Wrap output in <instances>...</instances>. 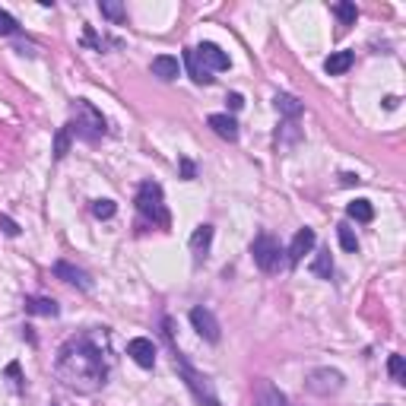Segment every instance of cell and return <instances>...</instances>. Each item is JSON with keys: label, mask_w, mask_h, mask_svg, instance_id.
Returning a JSON list of instances; mask_svg holds the SVG:
<instances>
[{"label": "cell", "mask_w": 406, "mask_h": 406, "mask_svg": "<svg viewBox=\"0 0 406 406\" xmlns=\"http://www.w3.org/2000/svg\"><path fill=\"white\" fill-rule=\"evenodd\" d=\"M58 378L67 384L70 391L92 394L98 391L108 378V365L102 346L92 337H70L64 346L58 349V365H54Z\"/></svg>", "instance_id": "obj_1"}, {"label": "cell", "mask_w": 406, "mask_h": 406, "mask_svg": "<svg viewBox=\"0 0 406 406\" xmlns=\"http://www.w3.org/2000/svg\"><path fill=\"white\" fill-rule=\"evenodd\" d=\"M73 130L83 140H98V136H105V118H102V112H98L92 102H86V98H76L73 102Z\"/></svg>", "instance_id": "obj_2"}, {"label": "cell", "mask_w": 406, "mask_h": 406, "mask_svg": "<svg viewBox=\"0 0 406 406\" xmlns=\"http://www.w3.org/2000/svg\"><path fill=\"white\" fill-rule=\"evenodd\" d=\"M136 210L143 213L146 219H152L156 226L168 229V210H166V197L156 181H143L140 191H136Z\"/></svg>", "instance_id": "obj_3"}, {"label": "cell", "mask_w": 406, "mask_h": 406, "mask_svg": "<svg viewBox=\"0 0 406 406\" xmlns=\"http://www.w3.org/2000/svg\"><path fill=\"white\" fill-rule=\"evenodd\" d=\"M168 343H172V339H168ZM172 353H175V365H178V371L184 375V381H188V387L194 391V397H197V400H203L206 406H219V400H216V394H213L210 381H206V378H203L200 371L191 369L188 359H184V355L178 353V346H175V343H172Z\"/></svg>", "instance_id": "obj_4"}, {"label": "cell", "mask_w": 406, "mask_h": 406, "mask_svg": "<svg viewBox=\"0 0 406 406\" xmlns=\"http://www.w3.org/2000/svg\"><path fill=\"white\" fill-rule=\"evenodd\" d=\"M343 384H346V378H343V371L337 369H311L308 375H305V387H308L315 397H330V394H339L343 391Z\"/></svg>", "instance_id": "obj_5"}, {"label": "cell", "mask_w": 406, "mask_h": 406, "mask_svg": "<svg viewBox=\"0 0 406 406\" xmlns=\"http://www.w3.org/2000/svg\"><path fill=\"white\" fill-rule=\"evenodd\" d=\"M251 254H254V263L261 267L263 273H273L279 270V241L273 235H257L254 245H251Z\"/></svg>", "instance_id": "obj_6"}, {"label": "cell", "mask_w": 406, "mask_h": 406, "mask_svg": "<svg viewBox=\"0 0 406 406\" xmlns=\"http://www.w3.org/2000/svg\"><path fill=\"white\" fill-rule=\"evenodd\" d=\"M191 324H194V330L200 333L206 343H219V321L216 315H213L210 308H203V305H197V308H191Z\"/></svg>", "instance_id": "obj_7"}, {"label": "cell", "mask_w": 406, "mask_h": 406, "mask_svg": "<svg viewBox=\"0 0 406 406\" xmlns=\"http://www.w3.org/2000/svg\"><path fill=\"white\" fill-rule=\"evenodd\" d=\"M194 51H197L200 64H203L206 70H210V73H213V70H229V67H232V60H229V54L222 51L219 45H213V42H203L200 48H194Z\"/></svg>", "instance_id": "obj_8"}, {"label": "cell", "mask_w": 406, "mask_h": 406, "mask_svg": "<svg viewBox=\"0 0 406 406\" xmlns=\"http://www.w3.org/2000/svg\"><path fill=\"white\" fill-rule=\"evenodd\" d=\"M127 355L140 365V369H152L156 365V346H152V339L146 337H134L127 343Z\"/></svg>", "instance_id": "obj_9"}, {"label": "cell", "mask_w": 406, "mask_h": 406, "mask_svg": "<svg viewBox=\"0 0 406 406\" xmlns=\"http://www.w3.org/2000/svg\"><path fill=\"white\" fill-rule=\"evenodd\" d=\"M254 406H289L286 394L279 391L273 381H257V391H254Z\"/></svg>", "instance_id": "obj_10"}, {"label": "cell", "mask_w": 406, "mask_h": 406, "mask_svg": "<svg viewBox=\"0 0 406 406\" xmlns=\"http://www.w3.org/2000/svg\"><path fill=\"white\" fill-rule=\"evenodd\" d=\"M315 241H317L315 229H308V226L299 229V232H295V238H292V245H289V263H299L301 257L315 248Z\"/></svg>", "instance_id": "obj_11"}, {"label": "cell", "mask_w": 406, "mask_h": 406, "mask_svg": "<svg viewBox=\"0 0 406 406\" xmlns=\"http://www.w3.org/2000/svg\"><path fill=\"white\" fill-rule=\"evenodd\" d=\"M54 276H60L64 283H73V286H80V289H92V279L86 276L80 267H73V263H67V261L54 263Z\"/></svg>", "instance_id": "obj_12"}, {"label": "cell", "mask_w": 406, "mask_h": 406, "mask_svg": "<svg viewBox=\"0 0 406 406\" xmlns=\"http://www.w3.org/2000/svg\"><path fill=\"white\" fill-rule=\"evenodd\" d=\"M206 124L213 127V134L222 136V140H229V143H235V140H238V121L229 118V114H210V118H206Z\"/></svg>", "instance_id": "obj_13"}, {"label": "cell", "mask_w": 406, "mask_h": 406, "mask_svg": "<svg viewBox=\"0 0 406 406\" xmlns=\"http://www.w3.org/2000/svg\"><path fill=\"white\" fill-rule=\"evenodd\" d=\"M152 76H159L162 83L178 80V58H172V54H159V58H152Z\"/></svg>", "instance_id": "obj_14"}, {"label": "cell", "mask_w": 406, "mask_h": 406, "mask_svg": "<svg viewBox=\"0 0 406 406\" xmlns=\"http://www.w3.org/2000/svg\"><path fill=\"white\" fill-rule=\"evenodd\" d=\"M184 67H188V73H191V80H194V83H200V86H210L213 83V73L200 64V58H197L194 48H188V51H184Z\"/></svg>", "instance_id": "obj_15"}, {"label": "cell", "mask_w": 406, "mask_h": 406, "mask_svg": "<svg viewBox=\"0 0 406 406\" xmlns=\"http://www.w3.org/2000/svg\"><path fill=\"white\" fill-rule=\"evenodd\" d=\"M353 60H355L353 51H333L330 58L324 60V70H327L330 76H339V73H346V70L353 67Z\"/></svg>", "instance_id": "obj_16"}, {"label": "cell", "mask_w": 406, "mask_h": 406, "mask_svg": "<svg viewBox=\"0 0 406 406\" xmlns=\"http://www.w3.org/2000/svg\"><path fill=\"white\" fill-rule=\"evenodd\" d=\"M210 241H213V226H197V232L191 235V251H194L197 261H203V257H206Z\"/></svg>", "instance_id": "obj_17"}, {"label": "cell", "mask_w": 406, "mask_h": 406, "mask_svg": "<svg viewBox=\"0 0 406 406\" xmlns=\"http://www.w3.org/2000/svg\"><path fill=\"white\" fill-rule=\"evenodd\" d=\"M273 105H276V112L283 114V118H299L301 114V102L295 96H289V92H279L276 98H273Z\"/></svg>", "instance_id": "obj_18"}, {"label": "cell", "mask_w": 406, "mask_h": 406, "mask_svg": "<svg viewBox=\"0 0 406 406\" xmlns=\"http://www.w3.org/2000/svg\"><path fill=\"white\" fill-rule=\"evenodd\" d=\"M26 311L29 315H42V317H54L60 308L54 299H26Z\"/></svg>", "instance_id": "obj_19"}, {"label": "cell", "mask_w": 406, "mask_h": 406, "mask_svg": "<svg viewBox=\"0 0 406 406\" xmlns=\"http://www.w3.org/2000/svg\"><path fill=\"white\" fill-rule=\"evenodd\" d=\"M311 273H315V276H321V279H330V276H333V257H330V248L317 251L315 263H311Z\"/></svg>", "instance_id": "obj_20"}, {"label": "cell", "mask_w": 406, "mask_h": 406, "mask_svg": "<svg viewBox=\"0 0 406 406\" xmlns=\"http://www.w3.org/2000/svg\"><path fill=\"white\" fill-rule=\"evenodd\" d=\"M346 216L355 219V222H371V219H375V206H371L369 200H353L346 206Z\"/></svg>", "instance_id": "obj_21"}, {"label": "cell", "mask_w": 406, "mask_h": 406, "mask_svg": "<svg viewBox=\"0 0 406 406\" xmlns=\"http://www.w3.org/2000/svg\"><path fill=\"white\" fill-rule=\"evenodd\" d=\"M98 10H102V16H108L112 23H124V19H127V10H124V3H118V0H102Z\"/></svg>", "instance_id": "obj_22"}, {"label": "cell", "mask_w": 406, "mask_h": 406, "mask_svg": "<svg viewBox=\"0 0 406 406\" xmlns=\"http://www.w3.org/2000/svg\"><path fill=\"white\" fill-rule=\"evenodd\" d=\"M337 235H339V245H343V251H349V254H355L359 251V238H355V232L343 222V226H337Z\"/></svg>", "instance_id": "obj_23"}, {"label": "cell", "mask_w": 406, "mask_h": 406, "mask_svg": "<svg viewBox=\"0 0 406 406\" xmlns=\"http://www.w3.org/2000/svg\"><path fill=\"white\" fill-rule=\"evenodd\" d=\"M333 13L339 16V23H343V26H353V23H355V16H359V10H355V3L343 0V3H337V7H333Z\"/></svg>", "instance_id": "obj_24"}, {"label": "cell", "mask_w": 406, "mask_h": 406, "mask_svg": "<svg viewBox=\"0 0 406 406\" xmlns=\"http://www.w3.org/2000/svg\"><path fill=\"white\" fill-rule=\"evenodd\" d=\"M70 152V130L60 127L58 134H54V159H64Z\"/></svg>", "instance_id": "obj_25"}, {"label": "cell", "mask_w": 406, "mask_h": 406, "mask_svg": "<svg viewBox=\"0 0 406 406\" xmlns=\"http://www.w3.org/2000/svg\"><path fill=\"white\" fill-rule=\"evenodd\" d=\"M387 371H391V378L397 384H403L406 381V362H403V355H391V359H387Z\"/></svg>", "instance_id": "obj_26"}, {"label": "cell", "mask_w": 406, "mask_h": 406, "mask_svg": "<svg viewBox=\"0 0 406 406\" xmlns=\"http://www.w3.org/2000/svg\"><path fill=\"white\" fill-rule=\"evenodd\" d=\"M16 32H19V23H16L7 10H0V35H16Z\"/></svg>", "instance_id": "obj_27"}, {"label": "cell", "mask_w": 406, "mask_h": 406, "mask_svg": "<svg viewBox=\"0 0 406 406\" xmlns=\"http://www.w3.org/2000/svg\"><path fill=\"white\" fill-rule=\"evenodd\" d=\"M114 210H118V206H114V200H96V203H92V213H96L98 219H112Z\"/></svg>", "instance_id": "obj_28"}, {"label": "cell", "mask_w": 406, "mask_h": 406, "mask_svg": "<svg viewBox=\"0 0 406 406\" xmlns=\"http://www.w3.org/2000/svg\"><path fill=\"white\" fill-rule=\"evenodd\" d=\"M0 229H3V235H10V238H16V235H19V226H16L10 216H3V213H0Z\"/></svg>", "instance_id": "obj_29"}, {"label": "cell", "mask_w": 406, "mask_h": 406, "mask_svg": "<svg viewBox=\"0 0 406 406\" xmlns=\"http://www.w3.org/2000/svg\"><path fill=\"white\" fill-rule=\"evenodd\" d=\"M7 378H13L16 387H23V375H19V365H16V362H10L7 365Z\"/></svg>", "instance_id": "obj_30"}, {"label": "cell", "mask_w": 406, "mask_h": 406, "mask_svg": "<svg viewBox=\"0 0 406 406\" xmlns=\"http://www.w3.org/2000/svg\"><path fill=\"white\" fill-rule=\"evenodd\" d=\"M226 102H229V108H232V112H238V108H245V98H241L238 92H232V96H229Z\"/></svg>", "instance_id": "obj_31"}, {"label": "cell", "mask_w": 406, "mask_h": 406, "mask_svg": "<svg viewBox=\"0 0 406 406\" xmlns=\"http://www.w3.org/2000/svg\"><path fill=\"white\" fill-rule=\"evenodd\" d=\"M181 175H184V178H194V162H191V159H181Z\"/></svg>", "instance_id": "obj_32"}, {"label": "cell", "mask_w": 406, "mask_h": 406, "mask_svg": "<svg viewBox=\"0 0 406 406\" xmlns=\"http://www.w3.org/2000/svg\"><path fill=\"white\" fill-rule=\"evenodd\" d=\"M397 105H400L397 96H387V98H384V108H397Z\"/></svg>", "instance_id": "obj_33"}]
</instances>
